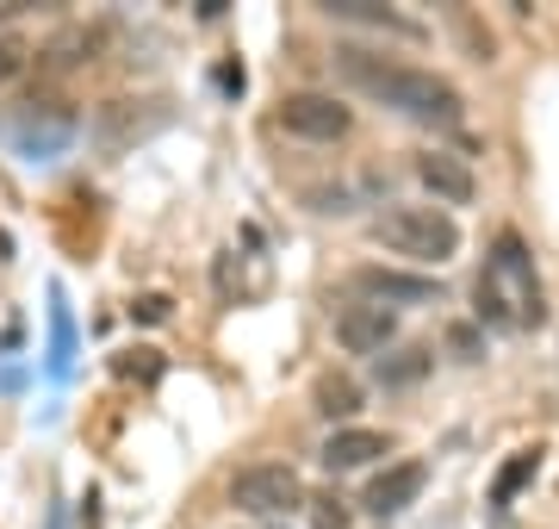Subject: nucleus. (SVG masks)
I'll use <instances>...</instances> for the list:
<instances>
[{"mask_svg": "<svg viewBox=\"0 0 559 529\" xmlns=\"http://www.w3.org/2000/svg\"><path fill=\"white\" fill-rule=\"evenodd\" d=\"M540 461H547V448H540V443L516 448V455H510V461L498 468V480H491V505H498V510H510V505H516V492H522V486H535Z\"/></svg>", "mask_w": 559, "mask_h": 529, "instance_id": "obj_13", "label": "nucleus"}, {"mask_svg": "<svg viewBox=\"0 0 559 529\" xmlns=\"http://www.w3.org/2000/svg\"><path fill=\"white\" fill-rule=\"evenodd\" d=\"M417 181L436 193L441 212H448V205H473V193H479L466 156H448V150H423V156H417Z\"/></svg>", "mask_w": 559, "mask_h": 529, "instance_id": "obj_10", "label": "nucleus"}, {"mask_svg": "<svg viewBox=\"0 0 559 529\" xmlns=\"http://www.w3.org/2000/svg\"><path fill=\"white\" fill-rule=\"evenodd\" d=\"M360 399H367V392H360V380L355 374H336V367H330V374H318V387H311V411H318L323 424H355V411H360Z\"/></svg>", "mask_w": 559, "mask_h": 529, "instance_id": "obj_11", "label": "nucleus"}, {"mask_svg": "<svg viewBox=\"0 0 559 529\" xmlns=\"http://www.w3.org/2000/svg\"><path fill=\"white\" fill-rule=\"evenodd\" d=\"M318 529H348V505H342V498H318Z\"/></svg>", "mask_w": 559, "mask_h": 529, "instance_id": "obj_17", "label": "nucleus"}, {"mask_svg": "<svg viewBox=\"0 0 559 529\" xmlns=\"http://www.w3.org/2000/svg\"><path fill=\"white\" fill-rule=\"evenodd\" d=\"M423 486H429V468H423V461H392L385 473H373V486L360 492V510L385 524V517H399V510L417 505Z\"/></svg>", "mask_w": 559, "mask_h": 529, "instance_id": "obj_7", "label": "nucleus"}, {"mask_svg": "<svg viewBox=\"0 0 559 529\" xmlns=\"http://www.w3.org/2000/svg\"><path fill=\"white\" fill-rule=\"evenodd\" d=\"M392 337H399V311L367 306V299L336 311V343L348 349V355H385V349H392Z\"/></svg>", "mask_w": 559, "mask_h": 529, "instance_id": "obj_8", "label": "nucleus"}, {"mask_svg": "<svg viewBox=\"0 0 559 529\" xmlns=\"http://www.w3.org/2000/svg\"><path fill=\"white\" fill-rule=\"evenodd\" d=\"M473 299H479L473 311H479L485 330H522V325H540L547 318V299H540V281H535V256L522 249L516 231H503L498 249L485 256Z\"/></svg>", "mask_w": 559, "mask_h": 529, "instance_id": "obj_2", "label": "nucleus"}, {"mask_svg": "<svg viewBox=\"0 0 559 529\" xmlns=\"http://www.w3.org/2000/svg\"><path fill=\"white\" fill-rule=\"evenodd\" d=\"M448 343L460 349V362H479V330H466V325H460V330H448Z\"/></svg>", "mask_w": 559, "mask_h": 529, "instance_id": "obj_18", "label": "nucleus"}, {"mask_svg": "<svg viewBox=\"0 0 559 529\" xmlns=\"http://www.w3.org/2000/svg\"><path fill=\"white\" fill-rule=\"evenodd\" d=\"M429 367H436V349L404 343V349H392V355H380V362H373V380H380L385 392H399V387H417Z\"/></svg>", "mask_w": 559, "mask_h": 529, "instance_id": "obj_12", "label": "nucleus"}, {"mask_svg": "<svg viewBox=\"0 0 559 529\" xmlns=\"http://www.w3.org/2000/svg\"><path fill=\"white\" fill-rule=\"evenodd\" d=\"M230 505L249 510V517H286V510L305 505V480L286 461H249V468L230 473Z\"/></svg>", "mask_w": 559, "mask_h": 529, "instance_id": "obj_4", "label": "nucleus"}, {"mask_svg": "<svg viewBox=\"0 0 559 529\" xmlns=\"http://www.w3.org/2000/svg\"><path fill=\"white\" fill-rule=\"evenodd\" d=\"M348 286H355L367 306H385V311H399V306H436L441 299V286L429 281V274H404V268H380V262H367L348 274Z\"/></svg>", "mask_w": 559, "mask_h": 529, "instance_id": "obj_6", "label": "nucleus"}, {"mask_svg": "<svg viewBox=\"0 0 559 529\" xmlns=\"http://www.w3.org/2000/svg\"><path fill=\"white\" fill-rule=\"evenodd\" d=\"M323 13H330V20H355V25H380V32H399V38H423L417 20H404L392 7H373V0H330Z\"/></svg>", "mask_w": 559, "mask_h": 529, "instance_id": "obj_14", "label": "nucleus"}, {"mask_svg": "<svg viewBox=\"0 0 559 529\" xmlns=\"http://www.w3.org/2000/svg\"><path fill=\"white\" fill-rule=\"evenodd\" d=\"M69 355H75V325H69V299H62V286H50V374H69Z\"/></svg>", "mask_w": 559, "mask_h": 529, "instance_id": "obj_15", "label": "nucleus"}, {"mask_svg": "<svg viewBox=\"0 0 559 529\" xmlns=\"http://www.w3.org/2000/svg\"><path fill=\"white\" fill-rule=\"evenodd\" d=\"M131 318H138V325H162V318H168V299H162V293H143L138 306H131Z\"/></svg>", "mask_w": 559, "mask_h": 529, "instance_id": "obj_16", "label": "nucleus"}, {"mask_svg": "<svg viewBox=\"0 0 559 529\" xmlns=\"http://www.w3.org/2000/svg\"><path fill=\"white\" fill-rule=\"evenodd\" d=\"M280 125L305 143H342L355 131V113L336 101V94H318V87H299V94H286L280 101Z\"/></svg>", "mask_w": 559, "mask_h": 529, "instance_id": "obj_5", "label": "nucleus"}, {"mask_svg": "<svg viewBox=\"0 0 559 529\" xmlns=\"http://www.w3.org/2000/svg\"><path fill=\"white\" fill-rule=\"evenodd\" d=\"M20 62H25V44H20V38H0V82H7Z\"/></svg>", "mask_w": 559, "mask_h": 529, "instance_id": "obj_19", "label": "nucleus"}, {"mask_svg": "<svg viewBox=\"0 0 559 529\" xmlns=\"http://www.w3.org/2000/svg\"><path fill=\"white\" fill-rule=\"evenodd\" d=\"M367 237L385 256H404L417 268H448L460 256V224L441 205H385L380 219L367 224Z\"/></svg>", "mask_w": 559, "mask_h": 529, "instance_id": "obj_3", "label": "nucleus"}, {"mask_svg": "<svg viewBox=\"0 0 559 529\" xmlns=\"http://www.w3.org/2000/svg\"><path fill=\"white\" fill-rule=\"evenodd\" d=\"M336 75L355 94L367 101H380L385 113H399L411 125H460L466 119V101H460V87L436 69H417V62H399V57H380V50H367V44H336Z\"/></svg>", "mask_w": 559, "mask_h": 529, "instance_id": "obj_1", "label": "nucleus"}, {"mask_svg": "<svg viewBox=\"0 0 559 529\" xmlns=\"http://www.w3.org/2000/svg\"><path fill=\"white\" fill-rule=\"evenodd\" d=\"M380 455H392V436H385V430H367V424H342V430H330V436H323V448H318V461H323L330 473L373 468Z\"/></svg>", "mask_w": 559, "mask_h": 529, "instance_id": "obj_9", "label": "nucleus"}]
</instances>
